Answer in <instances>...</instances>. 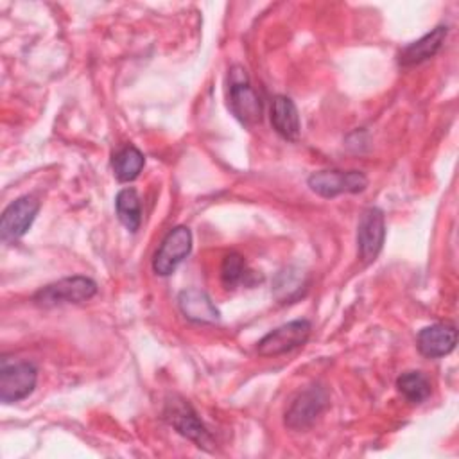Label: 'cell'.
<instances>
[{"mask_svg":"<svg viewBox=\"0 0 459 459\" xmlns=\"http://www.w3.org/2000/svg\"><path fill=\"white\" fill-rule=\"evenodd\" d=\"M247 274V265L242 255L228 253L221 264V281L226 289H235L238 283L244 281Z\"/></svg>","mask_w":459,"mask_h":459,"instance_id":"ac0fdd59","label":"cell"},{"mask_svg":"<svg viewBox=\"0 0 459 459\" xmlns=\"http://www.w3.org/2000/svg\"><path fill=\"white\" fill-rule=\"evenodd\" d=\"M312 332V323L308 319H294L280 325L278 328L265 333L258 344L256 351L260 357H278L303 346Z\"/></svg>","mask_w":459,"mask_h":459,"instance_id":"3957f363","label":"cell"},{"mask_svg":"<svg viewBox=\"0 0 459 459\" xmlns=\"http://www.w3.org/2000/svg\"><path fill=\"white\" fill-rule=\"evenodd\" d=\"M385 238L384 212L377 206L366 208L357 224V251L359 256L369 264L382 251Z\"/></svg>","mask_w":459,"mask_h":459,"instance_id":"9c48e42d","label":"cell"},{"mask_svg":"<svg viewBox=\"0 0 459 459\" xmlns=\"http://www.w3.org/2000/svg\"><path fill=\"white\" fill-rule=\"evenodd\" d=\"M115 210H117L118 221L124 224L126 230H129L131 233L138 231V228L142 224V203H140V195L134 188L127 186L117 194Z\"/></svg>","mask_w":459,"mask_h":459,"instance_id":"2e32d148","label":"cell"},{"mask_svg":"<svg viewBox=\"0 0 459 459\" xmlns=\"http://www.w3.org/2000/svg\"><path fill=\"white\" fill-rule=\"evenodd\" d=\"M271 126L273 129L289 142H296L301 133L299 113L294 100L287 95H276L271 104Z\"/></svg>","mask_w":459,"mask_h":459,"instance_id":"5bb4252c","label":"cell"},{"mask_svg":"<svg viewBox=\"0 0 459 459\" xmlns=\"http://www.w3.org/2000/svg\"><path fill=\"white\" fill-rule=\"evenodd\" d=\"M400 394L409 403H421L430 396V380L421 371H405L396 378Z\"/></svg>","mask_w":459,"mask_h":459,"instance_id":"e0dca14e","label":"cell"},{"mask_svg":"<svg viewBox=\"0 0 459 459\" xmlns=\"http://www.w3.org/2000/svg\"><path fill=\"white\" fill-rule=\"evenodd\" d=\"M192 249V231L186 226L172 228L152 256V271L158 276H170Z\"/></svg>","mask_w":459,"mask_h":459,"instance_id":"5b68a950","label":"cell"},{"mask_svg":"<svg viewBox=\"0 0 459 459\" xmlns=\"http://www.w3.org/2000/svg\"><path fill=\"white\" fill-rule=\"evenodd\" d=\"M178 305L181 314L201 325H213L221 319V312L212 301V298L201 289H185L178 296Z\"/></svg>","mask_w":459,"mask_h":459,"instance_id":"4fadbf2b","label":"cell"},{"mask_svg":"<svg viewBox=\"0 0 459 459\" xmlns=\"http://www.w3.org/2000/svg\"><path fill=\"white\" fill-rule=\"evenodd\" d=\"M328 405V393L321 385L303 389L285 411V427L290 430H305L314 425L319 414Z\"/></svg>","mask_w":459,"mask_h":459,"instance_id":"8992f818","label":"cell"},{"mask_svg":"<svg viewBox=\"0 0 459 459\" xmlns=\"http://www.w3.org/2000/svg\"><path fill=\"white\" fill-rule=\"evenodd\" d=\"M307 185L314 194L332 199L341 194H359L366 190L368 178L360 170L325 169L312 172L307 179Z\"/></svg>","mask_w":459,"mask_h":459,"instance_id":"7a4b0ae2","label":"cell"},{"mask_svg":"<svg viewBox=\"0 0 459 459\" xmlns=\"http://www.w3.org/2000/svg\"><path fill=\"white\" fill-rule=\"evenodd\" d=\"M446 34H448V27L437 25L436 29H432L420 39L409 43L407 47H403L398 52V65L407 68V66H414V65H420V63L434 57L439 52V48L443 47Z\"/></svg>","mask_w":459,"mask_h":459,"instance_id":"7c38bea8","label":"cell"},{"mask_svg":"<svg viewBox=\"0 0 459 459\" xmlns=\"http://www.w3.org/2000/svg\"><path fill=\"white\" fill-rule=\"evenodd\" d=\"M97 294V283L88 276H66L41 287L32 301L38 307L52 308L61 305H77L91 299Z\"/></svg>","mask_w":459,"mask_h":459,"instance_id":"6da1fadb","label":"cell"},{"mask_svg":"<svg viewBox=\"0 0 459 459\" xmlns=\"http://www.w3.org/2000/svg\"><path fill=\"white\" fill-rule=\"evenodd\" d=\"M165 418L176 429L178 434L194 441L199 448L210 450L212 436L188 402H185L183 398L169 400L165 407Z\"/></svg>","mask_w":459,"mask_h":459,"instance_id":"ba28073f","label":"cell"},{"mask_svg":"<svg viewBox=\"0 0 459 459\" xmlns=\"http://www.w3.org/2000/svg\"><path fill=\"white\" fill-rule=\"evenodd\" d=\"M143 165H145V156L134 145L122 147L120 151H117L113 154V160H111L113 174L122 183H129V181L136 179L140 176Z\"/></svg>","mask_w":459,"mask_h":459,"instance_id":"9a60e30c","label":"cell"},{"mask_svg":"<svg viewBox=\"0 0 459 459\" xmlns=\"http://www.w3.org/2000/svg\"><path fill=\"white\" fill-rule=\"evenodd\" d=\"M228 106L231 113L246 126H253L262 120V100L249 84L246 74H242L240 79H237L233 74L228 93Z\"/></svg>","mask_w":459,"mask_h":459,"instance_id":"30bf717a","label":"cell"},{"mask_svg":"<svg viewBox=\"0 0 459 459\" xmlns=\"http://www.w3.org/2000/svg\"><path fill=\"white\" fill-rule=\"evenodd\" d=\"M39 212V201L34 195H22L9 203L0 217V238L4 242L20 240L32 226Z\"/></svg>","mask_w":459,"mask_h":459,"instance_id":"52a82bcc","label":"cell"},{"mask_svg":"<svg viewBox=\"0 0 459 459\" xmlns=\"http://www.w3.org/2000/svg\"><path fill=\"white\" fill-rule=\"evenodd\" d=\"M457 344L455 326L450 323H436L425 326L416 335L418 351L427 359H439L454 351Z\"/></svg>","mask_w":459,"mask_h":459,"instance_id":"8fae6325","label":"cell"},{"mask_svg":"<svg viewBox=\"0 0 459 459\" xmlns=\"http://www.w3.org/2000/svg\"><path fill=\"white\" fill-rule=\"evenodd\" d=\"M38 382V368L29 360L2 362L0 368V400L14 403L27 398Z\"/></svg>","mask_w":459,"mask_h":459,"instance_id":"277c9868","label":"cell"}]
</instances>
